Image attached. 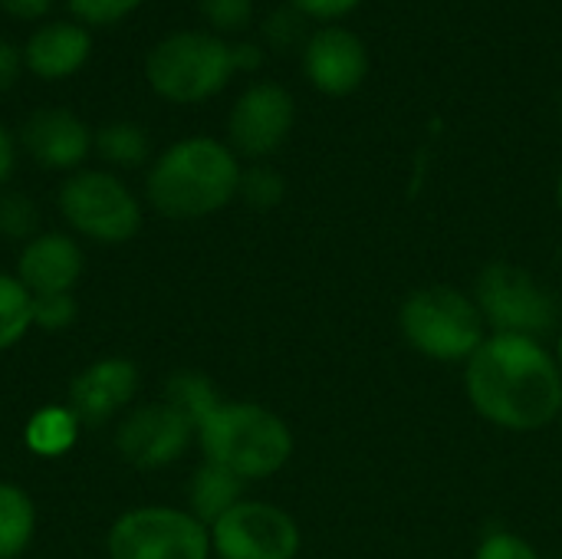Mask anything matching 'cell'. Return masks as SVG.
<instances>
[{
    "mask_svg": "<svg viewBox=\"0 0 562 559\" xmlns=\"http://www.w3.org/2000/svg\"><path fill=\"white\" fill-rule=\"evenodd\" d=\"M464 395L497 432H547L562 415L560 359L543 339L491 333L464 362Z\"/></svg>",
    "mask_w": 562,
    "mask_h": 559,
    "instance_id": "1",
    "label": "cell"
},
{
    "mask_svg": "<svg viewBox=\"0 0 562 559\" xmlns=\"http://www.w3.org/2000/svg\"><path fill=\"white\" fill-rule=\"evenodd\" d=\"M240 171L244 161L227 142L188 135L148 165L145 201L168 221H204L237 198Z\"/></svg>",
    "mask_w": 562,
    "mask_h": 559,
    "instance_id": "2",
    "label": "cell"
},
{
    "mask_svg": "<svg viewBox=\"0 0 562 559\" xmlns=\"http://www.w3.org/2000/svg\"><path fill=\"white\" fill-rule=\"evenodd\" d=\"M194 445L201 448V461L231 471L244 484L280 474L296 451L293 428L283 415L240 399H221V405L198 425Z\"/></svg>",
    "mask_w": 562,
    "mask_h": 559,
    "instance_id": "3",
    "label": "cell"
},
{
    "mask_svg": "<svg viewBox=\"0 0 562 559\" xmlns=\"http://www.w3.org/2000/svg\"><path fill=\"white\" fill-rule=\"evenodd\" d=\"M398 333L412 353L441 366H464L491 336L474 293L451 283L412 290L398 306Z\"/></svg>",
    "mask_w": 562,
    "mask_h": 559,
    "instance_id": "4",
    "label": "cell"
},
{
    "mask_svg": "<svg viewBox=\"0 0 562 559\" xmlns=\"http://www.w3.org/2000/svg\"><path fill=\"white\" fill-rule=\"evenodd\" d=\"M234 49L211 30L165 33L145 53V82L171 105H201L234 79Z\"/></svg>",
    "mask_w": 562,
    "mask_h": 559,
    "instance_id": "5",
    "label": "cell"
},
{
    "mask_svg": "<svg viewBox=\"0 0 562 559\" xmlns=\"http://www.w3.org/2000/svg\"><path fill=\"white\" fill-rule=\"evenodd\" d=\"M474 300L497 336L550 339L562 323L560 297L537 273L510 260H491L474 280Z\"/></svg>",
    "mask_w": 562,
    "mask_h": 559,
    "instance_id": "6",
    "label": "cell"
},
{
    "mask_svg": "<svg viewBox=\"0 0 562 559\" xmlns=\"http://www.w3.org/2000/svg\"><path fill=\"white\" fill-rule=\"evenodd\" d=\"M56 208L72 237L119 247L142 231L138 194L109 168H79L63 178Z\"/></svg>",
    "mask_w": 562,
    "mask_h": 559,
    "instance_id": "7",
    "label": "cell"
},
{
    "mask_svg": "<svg viewBox=\"0 0 562 559\" xmlns=\"http://www.w3.org/2000/svg\"><path fill=\"white\" fill-rule=\"evenodd\" d=\"M109 559H211V527L188 507L142 504L119 514L105 534Z\"/></svg>",
    "mask_w": 562,
    "mask_h": 559,
    "instance_id": "8",
    "label": "cell"
},
{
    "mask_svg": "<svg viewBox=\"0 0 562 559\" xmlns=\"http://www.w3.org/2000/svg\"><path fill=\"white\" fill-rule=\"evenodd\" d=\"M211 550L217 559H296L303 530L280 504L244 497L211 527Z\"/></svg>",
    "mask_w": 562,
    "mask_h": 559,
    "instance_id": "9",
    "label": "cell"
},
{
    "mask_svg": "<svg viewBox=\"0 0 562 559\" xmlns=\"http://www.w3.org/2000/svg\"><path fill=\"white\" fill-rule=\"evenodd\" d=\"M296 125V99L283 82H250L227 112V145L237 158L267 161L277 155Z\"/></svg>",
    "mask_w": 562,
    "mask_h": 559,
    "instance_id": "10",
    "label": "cell"
},
{
    "mask_svg": "<svg viewBox=\"0 0 562 559\" xmlns=\"http://www.w3.org/2000/svg\"><path fill=\"white\" fill-rule=\"evenodd\" d=\"M112 445L125 465L138 471H161L181 461L194 445V425L161 399L142 402L115 422Z\"/></svg>",
    "mask_w": 562,
    "mask_h": 559,
    "instance_id": "11",
    "label": "cell"
},
{
    "mask_svg": "<svg viewBox=\"0 0 562 559\" xmlns=\"http://www.w3.org/2000/svg\"><path fill=\"white\" fill-rule=\"evenodd\" d=\"M142 376L138 366L125 356H105L89 366H82L66 392V405L79 415L82 425L99 428L109 422H119L138 395Z\"/></svg>",
    "mask_w": 562,
    "mask_h": 559,
    "instance_id": "12",
    "label": "cell"
},
{
    "mask_svg": "<svg viewBox=\"0 0 562 559\" xmlns=\"http://www.w3.org/2000/svg\"><path fill=\"white\" fill-rule=\"evenodd\" d=\"M20 148L46 171H79L92 155V128L82 115L66 105H40L33 109L20 132Z\"/></svg>",
    "mask_w": 562,
    "mask_h": 559,
    "instance_id": "13",
    "label": "cell"
},
{
    "mask_svg": "<svg viewBox=\"0 0 562 559\" xmlns=\"http://www.w3.org/2000/svg\"><path fill=\"white\" fill-rule=\"evenodd\" d=\"M303 72L310 86L329 99L352 96L369 76V49L349 26L326 23L310 33L303 46Z\"/></svg>",
    "mask_w": 562,
    "mask_h": 559,
    "instance_id": "14",
    "label": "cell"
},
{
    "mask_svg": "<svg viewBox=\"0 0 562 559\" xmlns=\"http://www.w3.org/2000/svg\"><path fill=\"white\" fill-rule=\"evenodd\" d=\"M86 254L69 231H40L16 254V280L33 293H72L82 280Z\"/></svg>",
    "mask_w": 562,
    "mask_h": 559,
    "instance_id": "15",
    "label": "cell"
},
{
    "mask_svg": "<svg viewBox=\"0 0 562 559\" xmlns=\"http://www.w3.org/2000/svg\"><path fill=\"white\" fill-rule=\"evenodd\" d=\"M92 56V33L76 20L40 23L23 43V66L43 82H63L76 76Z\"/></svg>",
    "mask_w": 562,
    "mask_h": 559,
    "instance_id": "16",
    "label": "cell"
},
{
    "mask_svg": "<svg viewBox=\"0 0 562 559\" xmlns=\"http://www.w3.org/2000/svg\"><path fill=\"white\" fill-rule=\"evenodd\" d=\"M244 497H247V484L240 478H234L231 471L211 465V461H201L188 481V511L204 527H214Z\"/></svg>",
    "mask_w": 562,
    "mask_h": 559,
    "instance_id": "17",
    "label": "cell"
},
{
    "mask_svg": "<svg viewBox=\"0 0 562 559\" xmlns=\"http://www.w3.org/2000/svg\"><path fill=\"white\" fill-rule=\"evenodd\" d=\"M79 432H82V422L66 402L63 405H43L23 425V445L30 455L53 461V458H66L76 448Z\"/></svg>",
    "mask_w": 562,
    "mask_h": 559,
    "instance_id": "18",
    "label": "cell"
},
{
    "mask_svg": "<svg viewBox=\"0 0 562 559\" xmlns=\"http://www.w3.org/2000/svg\"><path fill=\"white\" fill-rule=\"evenodd\" d=\"M36 537V504L10 481H0V559H20Z\"/></svg>",
    "mask_w": 562,
    "mask_h": 559,
    "instance_id": "19",
    "label": "cell"
},
{
    "mask_svg": "<svg viewBox=\"0 0 562 559\" xmlns=\"http://www.w3.org/2000/svg\"><path fill=\"white\" fill-rule=\"evenodd\" d=\"M92 152L112 168H142L151 158L148 132L132 119H112L92 132Z\"/></svg>",
    "mask_w": 562,
    "mask_h": 559,
    "instance_id": "20",
    "label": "cell"
},
{
    "mask_svg": "<svg viewBox=\"0 0 562 559\" xmlns=\"http://www.w3.org/2000/svg\"><path fill=\"white\" fill-rule=\"evenodd\" d=\"M161 402H168L181 418H188L198 432V425L221 405V392L217 385L198 372V369H181L175 372L168 382H165V392H161Z\"/></svg>",
    "mask_w": 562,
    "mask_h": 559,
    "instance_id": "21",
    "label": "cell"
},
{
    "mask_svg": "<svg viewBox=\"0 0 562 559\" xmlns=\"http://www.w3.org/2000/svg\"><path fill=\"white\" fill-rule=\"evenodd\" d=\"M33 329V293L16 280V273L0 270V356L16 349Z\"/></svg>",
    "mask_w": 562,
    "mask_h": 559,
    "instance_id": "22",
    "label": "cell"
},
{
    "mask_svg": "<svg viewBox=\"0 0 562 559\" xmlns=\"http://www.w3.org/2000/svg\"><path fill=\"white\" fill-rule=\"evenodd\" d=\"M237 198L254 208V211H273L283 204L286 198V178L280 175V168H273L270 161H250L240 171V188Z\"/></svg>",
    "mask_w": 562,
    "mask_h": 559,
    "instance_id": "23",
    "label": "cell"
},
{
    "mask_svg": "<svg viewBox=\"0 0 562 559\" xmlns=\"http://www.w3.org/2000/svg\"><path fill=\"white\" fill-rule=\"evenodd\" d=\"M40 234V208L23 191H0V237L26 244Z\"/></svg>",
    "mask_w": 562,
    "mask_h": 559,
    "instance_id": "24",
    "label": "cell"
},
{
    "mask_svg": "<svg viewBox=\"0 0 562 559\" xmlns=\"http://www.w3.org/2000/svg\"><path fill=\"white\" fill-rule=\"evenodd\" d=\"M306 16L296 7H280L273 13H267L263 20V43L270 49H293V46H306Z\"/></svg>",
    "mask_w": 562,
    "mask_h": 559,
    "instance_id": "25",
    "label": "cell"
},
{
    "mask_svg": "<svg viewBox=\"0 0 562 559\" xmlns=\"http://www.w3.org/2000/svg\"><path fill=\"white\" fill-rule=\"evenodd\" d=\"M145 0H66V10L82 26H115L128 20Z\"/></svg>",
    "mask_w": 562,
    "mask_h": 559,
    "instance_id": "26",
    "label": "cell"
},
{
    "mask_svg": "<svg viewBox=\"0 0 562 559\" xmlns=\"http://www.w3.org/2000/svg\"><path fill=\"white\" fill-rule=\"evenodd\" d=\"M79 303L72 293H43L33 297V329L40 333H63L76 323Z\"/></svg>",
    "mask_w": 562,
    "mask_h": 559,
    "instance_id": "27",
    "label": "cell"
},
{
    "mask_svg": "<svg viewBox=\"0 0 562 559\" xmlns=\"http://www.w3.org/2000/svg\"><path fill=\"white\" fill-rule=\"evenodd\" d=\"M198 10L217 36L240 33L254 20V0H198Z\"/></svg>",
    "mask_w": 562,
    "mask_h": 559,
    "instance_id": "28",
    "label": "cell"
},
{
    "mask_svg": "<svg viewBox=\"0 0 562 559\" xmlns=\"http://www.w3.org/2000/svg\"><path fill=\"white\" fill-rule=\"evenodd\" d=\"M471 559H543L540 550L514 530H487Z\"/></svg>",
    "mask_w": 562,
    "mask_h": 559,
    "instance_id": "29",
    "label": "cell"
},
{
    "mask_svg": "<svg viewBox=\"0 0 562 559\" xmlns=\"http://www.w3.org/2000/svg\"><path fill=\"white\" fill-rule=\"evenodd\" d=\"M362 0H290V7H296L306 20H323V23H336L346 13H352Z\"/></svg>",
    "mask_w": 562,
    "mask_h": 559,
    "instance_id": "30",
    "label": "cell"
},
{
    "mask_svg": "<svg viewBox=\"0 0 562 559\" xmlns=\"http://www.w3.org/2000/svg\"><path fill=\"white\" fill-rule=\"evenodd\" d=\"M23 69H26L23 66V49L16 43H10V40L0 36V96L16 86V79H20Z\"/></svg>",
    "mask_w": 562,
    "mask_h": 559,
    "instance_id": "31",
    "label": "cell"
},
{
    "mask_svg": "<svg viewBox=\"0 0 562 559\" xmlns=\"http://www.w3.org/2000/svg\"><path fill=\"white\" fill-rule=\"evenodd\" d=\"M16 161H20V138L13 128L0 122V191H7L10 178L16 175Z\"/></svg>",
    "mask_w": 562,
    "mask_h": 559,
    "instance_id": "32",
    "label": "cell"
},
{
    "mask_svg": "<svg viewBox=\"0 0 562 559\" xmlns=\"http://www.w3.org/2000/svg\"><path fill=\"white\" fill-rule=\"evenodd\" d=\"M231 49H234V69H237V72H254V69H260V66H263V59H267L263 46H260V43H254V40L231 43Z\"/></svg>",
    "mask_w": 562,
    "mask_h": 559,
    "instance_id": "33",
    "label": "cell"
},
{
    "mask_svg": "<svg viewBox=\"0 0 562 559\" xmlns=\"http://www.w3.org/2000/svg\"><path fill=\"white\" fill-rule=\"evenodd\" d=\"M56 0H0V10L13 20H40L53 10Z\"/></svg>",
    "mask_w": 562,
    "mask_h": 559,
    "instance_id": "34",
    "label": "cell"
},
{
    "mask_svg": "<svg viewBox=\"0 0 562 559\" xmlns=\"http://www.w3.org/2000/svg\"><path fill=\"white\" fill-rule=\"evenodd\" d=\"M553 353H557V359H560V369H562V323H560V329H557V336H553Z\"/></svg>",
    "mask_w": 562,
    "mask_h": 559,
    "instance_id": "35",
    "label": "cell"
},
{
    "mask_svg": "<svg viewBox=\"0 0 562 559\" xmlns=\"http://www.w3.org/2000/svg\"><path fill=\"white\" fill-rule=\"evenodd\" d=\"M557 208H560V214H562V171H560V178H557Z\"/></svg>",
    "mask_w": 562,
    "mask_h": 559,
    "instance_id": "36",
    "label": "cell"
},
{
    "mask_svg": "<svg viewBox=\"0 0 562 559\" xmlns=\"http://www.w3.org/2000/svg\"><path fill=\"white\" fill-rule=\"evenodd\" d=\"M560 122H562V99H560Z\"/></svg>",
    "mask_w": 562,
    "mask_h": 559,
    "instance_id": "37",
    "label": "cell"
},
{
    "mask_svg": "<svg viewBox=\"0 0 562 559\" xmlns=\"http://www.w3.org/2000/svg\"><path fill=\"white\" fill-rule=\"evenodd\" d=\"M560 264H562V244H560Z\"/></svg>",
    "mask_w": 562,
    "mask_h": 559,
    "instance_id": "38",
    "label": "cell"
}]
</instances>
